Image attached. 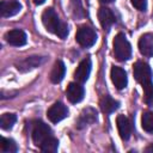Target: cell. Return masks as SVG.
<instances>
[{
    "instance_id": "obj_25",
    "label": "cell",
    "mask_w": 153,
    "mask_h": 153,
    "mask_svg": "<svg viewBox=\"0 0 153 153\" xmlns=\"http://www.w3.org/2000/svg\"><path fill=\"white\" fill-rule=\"evenodd\" d=\"M145 152H153V143L149 145V146H147V147L145 148Z\"/></svg>"
},
{
    "instance_id": "obj_2",
    "label": "cell",
    "mask_w": 153,
    "mask_h": 153,
    "mask_svg": "<svg viewBox=\"0 0 153 153\" xmlns=\"http://www.w3.org/2000/svg\"><path fill=\"white\" fill-rule=\"evenodd\" d=\"M42 23L47 31L56 35L57 37L65 39L68 36V26L66 23H63L57 13L53 8H45L42 13Z\"/></svg>"
},
{
    "instance_id": "obj_18",
    "label": "cell",
    "mask_w": 153,
    "mask_h": 153,
    "mask_svg": "<svg viewBox=\"0 0 153 153\" xmlns=\"http://www.w3.org/2000/svg\"><path fill=\"white\" fill-rule=\"evenodd\" d=\"M99 105H100V109H102V111L104 114H111V112H114L115 110H117L120 108V102L114 99L112 97L105 94L100 99Z\"/></svg>"
},
{
    "instance_id": "obj_15",
    "label": "cell",
    "mask_w": 153,
    "mask_h": 153,
    "mask_svg": "<svg viewBox=\"0 0 153 153\" xmlns=\"http://www.w3.org/2000/svg\"><path fill=\"white\" fill-rule=\"evenodd\" d=\"M98 19H99V23H100L102 27L104 30H106V31H109L110 27L116 22L115 13L108 7H100L98 10Z\"/></svg>"
},
{
    "instance_id": "obj_19",
    "label": "cell",
    "mask_w": 153,
    "mask_h": 153,
    "mask_svg": "<svg viewBox=\"0 0 153 153\" xmlns=\"http://www.w3.org/2000/svg\"><path fill=\"white\" fill-rule=\"evenodd\" d=\"M16 121H17L16 114H11V112L2 114L1 117H0V127L4 130H8V129H11L13 127Z\"/></svg>"
},
{
    "instance_id": "obj_6",
    "label": "cell",
    "mask_w": 153,
    "mask_h": 153,
    "mask_svg": "<svg viewBox=\"0 0 153 153\" xmlns=\"http://www.w3.org/2000/svg\"><path fill=\"white\" fill-rule=\"evenodd\" d=\"M45 61V56H39V55H31V56H26L22 60H19L18 62H16V68L19 72H29L32 71L37 67H39L41 65H43Z\"/></svg>"
},
{
    "instance_id": "obj_21",
    "label": "cell",
    "mask_w": 153,
    "mask_h": 153,
    "mask_svg": "<svg viewBox=\"0 0 153 153\" xmlns=\"http://www.w3.org/2000/svg\"><path fill=\"white\" fill-rule=\"evenodd\" d=\"M142 129L147 133H153V111H145L141 117Z\"/></svg>"
},
{
    "instance_id": "obj_26",
    "label": "cell",
    "mask_w": 153,
    "mask_h": 153,
    "mask_svg": "<svg viewBox=\"0 0 153 153\" xmlns=\"http://www.w3.org/2000/svg\"><path fill=\"white\" fill-rule=\"evenodd\" d=\"M33 2H35L36 5H42V4L45 2V0H33Z\"/></svg>"
},
{
    "instance_id": "obj_17",
    "label": "cell",
    "mask_w": 153,
    "mask_h": 153,
    "mask_svg": "<svg viewBox=\"0 0 153 153\" xmlns=\"http://www.w3.org/2000/svg\"><path fill=\"white\" fill-rule=\"evenodd\" d=\"M65 73H66V66L65 63L61 61V60H57L54 66H53V69L50 72V81L53 84H59L62 81L63 76H65Z\"/></svg>"
},
{
    "instance_id": "obj_20",
    "label": "cell",
    "mask_w": 153,
    "mask_h": 153,
    "mask_svg": "<svg viewBox=\"0 0 153 153\" xmlns=\"http://www.w3.org/2000/svg\"><path fill=\"white\" fill-rule=\"evenodd\" d=\"M57 148H59V140L55 136L49 137L47 141H44L39 146V149L42 152H45V153H54L57 151Z\"/></svg>"
},
{
    "instance_id": "obj_14",
    "label": "cell",
    "mask_w": 153,
    "mask_h": 153,
    "mask_svg": "<svg viewBox=\"0 0 153 153\" xmlns=\"http://www.w3.org/2000/svg\"><path fill=\"white\" fill-rule=\"evenodd\" d=\"M137 45L141 55L146 57H152L153 56V32L143 33L140 37Z\"/></svg>"
},
{
    "instance_id": "obj_12",
    "label": "cell",
    "mask_w": 153,
    "mask_h": 153,
    "mask_svg": "<svg viewBox=\"0 0 153 153\" xmlns=\"http://www.w3.org/2000/svg\"><path fill=\"white\" fill-rule=\"evenodd\" d=\"M116 124H117V129H118V134L121 139L123 141L129 140L131 131H133V126H131L130 120L126 117L124 115H118L116 118Z\"/></svg>"
},
{
    "instance_id": "obj_1",
    "label": "cell",
    "mask_w": 153,
    "mask_h": 153,
    "mask_svg": "<svg viewBox=\"0 0 153 153\" xmlns=\"http://www.w3.org/2000/svg\"><path fill=\"white\" fill-rule=\"evenodd\" d=\"M133 74L136 81L142 86L145 103L149 106H153V82H152L153 72L149 65L143 61L135 62L133 67Z\"/></svg>"
},
{
    "instance_id": "obj_22",
    "label": "cell",
    "mask_w": 153,
    "mask_h": 153,
    "mask_svg": "<svg viewBox=\"0 0 153 153\" xmlns=\"http://www.w3.org/2000/svg\"><path fill=\"white\" fill-rule=\"evenodd\" d=\"M0 151L2 153H16L18 151V146L14 140L2 137V141L0 143Z\"/></svg>"
},
{
    "instance_id": "obj_8",
    "label": "cell",
    "mask_w": 153,
    "mask_h": 153,
    "mask_svg": "<svg viewBox=\"0 0 153 153\" xmlns=\"http://www.w3.org/2000/svg\"><path fill=\"white\" fill-rule=\"evenodd\" d=\"M47 116L51 123H59L68 116V109L63 103L56 102L48 109Z\"/></svg>"
},
{
    "instance_id": "obj_24",
    "label": "cell",
    "mask_w": 153,
    "mask_h": 153,
    "mask_svg": "<svg viewBox=\"0 0 153 153\" xmlns=\"http://www.w3.org/2000/svg\"><path fill=\"white\" fill-rule=\"evenodd\" d=\"M130 2L136 10L141 12H145L147 8V0H130Z\"/></svg>"
},
{
    "instance_id": "obj_13",
    "label": "cell",
    "mask_w": 153,
    "mask_h": 153,
    "mask_svg": "<svg viewBox=\"0 0 153 153\" xmlns=\"http://www.w3.org/2000/svg\"><path fill=\"white\" fill-rule=\"evenodd\" d=\"M91 67H92V63H91L90 57H86L82 61H80V63L78 65V67L74 72V79L78 82H85L90 76Z\"/></svg>"
},
{
    "instance_id": "obj_10",
    "label": "cell",
    "mask_w": 153,
    "mask_h": 153,
    "mask_svg": "<svg viewBox=\"0 0 153 153\" xmlns=\"http://www.w3.org/2000/svg\"><path fill=\"white\" fill-rule=\"evenodd\" d=\"M66 96L71 103L76 104L84 99L85 90L79 82H69L66 88Z\"/></svg>"
},
{
    "instance_id": "obj_7",
    "label": "cell",
    "mask_w": 153,
    "mask_h": 153,
    "mask_svg": "<svg viewBox=\"0 0 153 153\" xmlns=\"http://www.w3.org/2000/svg\"><path fill=\"white\" fill-rule=\"evenodd\" d=\"M98 118V112L92 106H87V108H84L75 122V126L76 128L79 129H82V128H86L91 124H93Z\"/></svg>"
},
{
    "instance_id": "obj_3",
    "label": "cell",
    "mask_w": 153,
    "mask_h": 153,
    "mask_svg": "<svg viewBox=\"0 0 153 153\" xmlns=\"http://www.w3.org/2000/svg\"><path fill=\"white\" fill-rule=\"evenodd\" d=\"M114 55L118 61H127L131 56V45L126 35L120 32L114 38Z\"/></svg>"
},
{
    "instance_id": "obj_9",
    "label": "cell",
    "mask_w": 153,
    "mask_h": 153,
    "mask_svg": "<svg viewBox=\"0 0 153 153\" xmlns=\"http://www.w3.org/2000/svg\"><path fill=\"white\" fill-rule=\"evenodd\" d=\"M5 41L13 47H23L26 44V33L20 29H13L5 33Z\"/></svg>"
},
{
    "instance_id": "obj_27",
    "label": "cell",
    "mask_w": 153,
    "mask_h": 153,
    "mask_svg": "<svg viewBox=\"0 0 153 153\" xmlns=\"http://www.w3.org/2000/svg\"><path fill=\"white\" fill-rule=\"evenodd\" d=\"M102 4H110V2H112L114 0H99Z\"/></svg>"
},
{
    "instance_id": "obj_23",
    "label": "cell",
    "mask_w": 153,
    "mask_h": 153,
    "mask_svg": "<svg viewBox=\"0 0 153 153\" xmlns=\"http://www.w3.org/2000/svg\"><path fill=\"white\" fill-rule=\"evenodd\" d=\"M72 2V11H73V16L75 18H81L84 16V10H82V5L80 0H71Z\"/></svg>"
},
{
    "instance_id": "obj_4",
    "label": "cell",
    "mask_w": 153,
    "mask_h": 153,
    "mask_svg": "<svg viewBox=\"0 0 153 153\" xmlns=\"http://www.w3.org/2000/svg\"><path fill=\"white\" fill-rule=\"evenodd\" d=\"M51 136H54L51 128L43 121L37 120L31 123V137L36 146L39 147L44 141H47Z\"/></svg>"
},
{
    "instance_id": "obj_11",
    "label": "cell",
    "mask_w": 153,
    "mask_h": 153,
    "mask_svg": "<svg viewBox=\"0 0 153 153\" xmlns=\"http://www.w3.org/2000/svg\"><path fill=\"white\" fill-rule=\"evenodd\" d=\"M110 76H111V81L115 85V87L117 90H123L127 84H128V78H127V73L122 67L118 66H114L111 68L110 72Z\"/></svg>"
},
{
    "instance_id": "obj_16",
    "label": "cell",
    "mask_w": 153,
    "mask_h": 153,
    "mask_svg": "<svg viewBox=\"0 0 153 153\" xmlns=\"http://www.w3.org/2000/svg\"><path fill=\"white\" fill-rule=\"evenodd\" d=\"M0 10H1V16L4 18H10V17H13L20 12L22 5L17 0H8V1L2 0Z\"/></svg>"
},
{
    "instance_id": "obj_5",
    "label": "cell",
    "mask_w": 153,
    "mask_h": 153,
    "mask_svg": "<svg viewBox=\"0 0 153 153\" xmlns=\"http://www.w3.org/2000/svg\"><path fill=\"white\" fill-rule=\"evenodd\" d=\"M75 41L82 48L92 47L97 41V32L88 25H82L78 29L75 33Z\"/></svg>"
}]
</instances>
